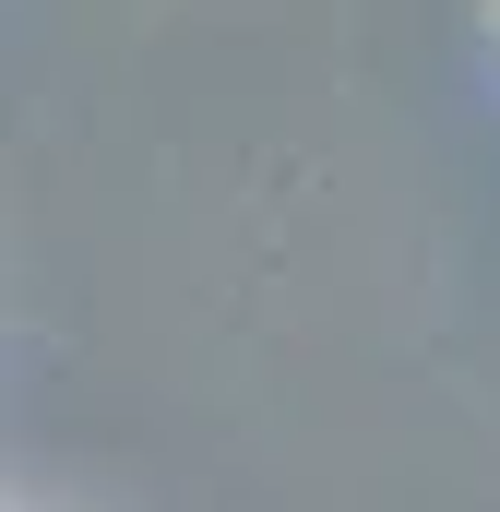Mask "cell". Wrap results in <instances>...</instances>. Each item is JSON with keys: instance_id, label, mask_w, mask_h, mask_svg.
I'll use <instances>...</instances> for the list:
<instances>
[]
</instances>
